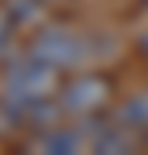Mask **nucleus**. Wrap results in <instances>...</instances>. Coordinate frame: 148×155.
Returning a JSON list of instances; mask_svg holds the SVG:
<instances>
[{
    "label": "nucleus",
    "mask_w": 148,
    "mask_h": 155,
    "mask_svg": "<svg viewBox=\"0 0 148 155\" xmlns=\"http://www.w3.org/2000/svg\"><path fill=\"white\" fill-rule=\"evenodd\" d=\"M59 72L62 69H55V66H48V62L35 59V55L14 62V66L4 72V97H7V104H11L17 114H28L31 107H38L41 100L59 93Z\"/></svg>",
    "instance_id": "obj_1"
},
{
    "label": "nucleus",
    "mask_w": 148,
    "mask_h": 155,
    "mask_svg": "<svg viewBox=\"0 0 148 155\" xmlns=\"http://www.w3.org/2000/svg\"><path fill=\"white\" fill-rule=\"evenodd\" d=\"M31 55L48 62V66H55V69H76V66L86 62L90 48L69 28H41L35 35V41H31Z\"/></svg>",
    "instance_id": "obj_2"
},
{
    "label": "nucleus",
    "mask_w": 148,
    "mask_h": 155,
    "mask_svg": "<svg viewBox=\"0 0 148 155\" xmlns=\"http://www.w3.org/2000/svg\"><path fill=\"white\" fill-rule=\"evenodd\" d=\"M107 97H110V83L104 76H79L76 83H69L66 90H62L59 104H62L66 114L86 117V114L100 110V107L107 104Z\"/></svg>",
    "instance_id": "obj_3"
},
{
    "label": "nucleus",
    "mask_w": 148,
    "mask_h": 155,
    "mask_svg": "<svg viewBox=\"0 0 148 155\" xmlns=\"http://www.w3.org/2000/svg\"><path fill=\"white\" fill-rule=\"evenodd\" d=\"M90 148H93V152H131V148H134L131 127H124V124H107L100 134L90 138Z\"/></svg>",
    "instance_id": "obj_4"
},
{
    "label": "nucleus",
    "mask_w": 148,
    "mask_h": 155,
    "mask_svg": "<svg viewBox=\"0 0 148 155\" xmlns=\"http://www.w3.org/2000/svg\"><path fill=\"white\" fill-rule=\"evenodd\" d=\"M114 121H117V124H124V127H131V131H138V127H148V90H145V93L127 97L124 104L117 107Z\"/></svg>",
    "instance_id": "obj_5"
},
{
    "label": "nucleus",
    "mask_w": 148,
    "mask_h": 155,
    "mask_svg": "<svg viewBox=\"0 0 148 155\" xmlns=\"http://www.w3.org/2000/svg\"><path fill=\"white\" fill-rule=\"evenodd\" d=\"M41 152H55V155H69V152H79L83 148V134L79 131H69V127H59V131H48L45 138L38 141Z\"/></svg>",
    "instance_id": "obj_6"
},
{
    "label": "nucleus",
    "mask_w": 148,
    "mask_h": 155,
    "mask_svg": "<svg viewBox=\"0 0 148 155\" xmlns=\"http://www.w3.org/2000/svg\"><path fill=\"white\" fill-rule=\"evenodd\" d=\"M7 31H11V21H7V14L0 11V45L7 41Z\"/></svg>",
    "instance_id": "obj_7"
},
{
    "label": "nucleus",
    "mask_w": 148,
    "mask_h": 155,
    "mask_svg": "<svg viewBox=\"0 0 148 155\" xmlns=\"http://www.w3.org/2000/svg\"><path fill=\"white\" fill-rule=\"evenodd\" d=\"M141 48H145V52H148V35H145V38H141Z\"/></svg>",
    "instance_id": "obj_8"
}]
</instances>
